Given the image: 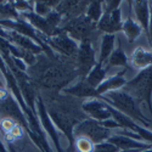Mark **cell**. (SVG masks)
<instances>
[{"mask_svg":"<svg viewBox=\"0 0 152 152\" xmlns=\"http://www.w3.org/2000/svg\"><path fill=\"white\" fill-rule=\"evenodd\" d=\"M28 77L40 93H61L67 85L78 78L75 62L56 54L49 57L45 54L37 56V62L27 68Z\"/></svg>","mask_w":152,"mask_h":152,"instance_id":"6da1fadb","label":"cell"},{"mask_svg":"<svg viewBox=\"0 0 152 152\" xmlns=\"http://www.w3.org/2000/svg\"><path fill=\"white\" fill-rule=\"evenodd\" d=\"M0 118H10L12 121H15L16 123H18L24 129L26 134H28L29 139L35 144V146L42 152H44L39 137L31 130L28 119L26 115H24L23 110L21 108L15 96L7 90V88L5 85L0 86Z\"/></svg>","mask_w":152,"mask_h":152,"instance_id":"7a4b0ae2","label":"cell"},{"mask_svg":"<svg viewBox=\"0 0 152 152\" xmlns=\"http://www.w3.org/2000/svg\"><path fill=\"white\" fill-rule=\"evenodd\" d=\"M97 100H101V101H104V102L108 104L110 106L115 107L119 112L124 113L125 116L132 118L134 122H137V123L145 125V128L150 126V124H151V121L141 112L137 101L130 94L125 93L123 89L107 93L102 96H100Z\"/></svg>","mask_w":152,"mask_h":152,"instance_id":"3957f363","label":"cell"},{"mask_svg":"<svg viewBox=\"0 0 152 152\" xmlns=\"http://www.w3.org/2000/svg\"><path fill=\"white\" fill-rule=\"evenodd\" d=\"M123 90L130 94L139 105L145 104L152 115V66L140 71L133 79L126 82Z\"/></svg>","mask_w":152,"mask_h":152,"instance_id":"277c9868","label":"cell"},{"mask_svg":"<svg viewBox=\"0 0 152 152\" xmlns=\"http://www.w3.org/2000/svg\"><path fill=\"white\" fill-rule=\"evenodd\" d=\"M95 22H93L86 15H82L77 18H73L61 26V31L69 35L77 43L85 40L94 42L99 37V31Z\"/></svg>","mask_w":152,"mask_h":152,"instance_id":"5b68a950","label":"cell"},{"mask_svg":"<svg viewBox=\"0 0 152 152\" xmlns=\"http://www.w3.org/2000/svg\"><path fill=\"white\" fill-rule=\"evenodd\" d=\"M73 135L74 137H77V136L88 137L95 145H99L101 142H105L108 140V137L111 136V130L106 129L101 124V122H97L91 118H86L79 124L75 125Z\"/></svg>","mask_w":152,"mask_h":152,"instance_id":"8992f818","label":"cell"},{"mask_svg":"<svg viewBox=\"0 0 152 152\" xmlns=\"http://www.w3.org/2000/svg\"><path fill=\"white\" fill-rule=\"evenodd\" d=\"M39 37L55 54H58V55L65 56L67 58L74 60L75 55L78 53L79 43L73 40L65 32H61L56 37H51V38H48V37L43 35L42 33H39Z\"/></svg>","mask_w":152,"mask_h":152,"instance_id":"52a82bcc","label":"cell"},{"mask_svg":"<svg viewBox=\"0 0 152 152\" xmlns=\"http://www.w3.org/2000/svg\"><path fill=\"white\" fill-rule=\"evenodd\" d=\"M74 62H75V68H77L78 72V78L79 79L86 78V75L91 72V69L97 63L93 42L85 40L79 43L78 53L74 57Z\"/></svg>","mask_w":152,"mask_h":152,"instance_id":"ba28073f","label":"cell"},{"mask_svg":"<svg viewBox=\"0 0 152 152\" xmlns=\"http://www.w3.org/2000/svg\"><path fill=\"white\" fill-rule=\"evenodd\" d=\"M37 116L39 118V122L43 126V129L45 132V134H48V136L51 139L55 147H56V151L57 152H65L61 147V144H60V137H58V134H57V129L56 126L54 125L53 121L50 119L49 115H48V111H46V107H45V104L43 101V97L40 96V93H38V100H37Z\"/></svg>","mask_w":152,"mask_h":152,"instance_id":"9c48e42d","label":"cell"},{"mask_svg":"<svg viewBox=\"0 0 152 152\" xmlns=\"http://www.w3.org/2000/svg\"><path fill=\"white\" fill-rule=\"evenodd\" d=\"M90 1H60L57 7L55 9L62 16L63 23H66L73 18H77L82 15L86 14V9L89 6Z\"/></svg>","mask_w":152,"mask_h":152,"instance_id":"30bf717a","label":"cell"},{"mask_svg":"<svg viewBox=\"0 0 152 152\" xmlns=\"http://www.w3.org/2000/svg\"><path fill=\"white\" fill-rule=\"evenodd\" d=\"M96 27L99 33H104V34H115L117 32H121L123 27L121 9H117L110 12V14H105L104 12V15L97 22Z\"/></svg>","mask_w":152,"mask_h":152,"instance_id":"8fae6325","label":"cell"},{"mask_svg":"<svg viewBox=\"0 0 152 152\" xmlns=\"http://www.w3.org/2000/svg\"><path fill=\"white\" fill-rule=\"evenodd\" d=\"M20 17L23 20H27L28 23L33 28H35L39 33H42L43 35L51 38V37H56L57 34H60L62 31L61 28H54L49 24V22L46 21L45 17H42L39 15H37L34 11H28V12H22L20 14Z\"/></svg>","mask_w":152,"mask_h":152,"instance_id":"7c38bea8","label":"cell"},{"mask_svg":"<svg viewBox=\"0 0 152 152\" xmlns=\"http://www.w3.org/2000/svg\"><path fill=\"white\" fill-rule=\"evenodd\" d=\"M82 110L89 118L95 119L97 122H102L112 118L111 113L106 108V104L97 99H90L88 101H84L82 105Z\"/></svg>","mask_w":152,"mask_h":152,"instance_id":"4fadbf2b","label":"cell"},{"mask_svg":"<svg viewBox=\"0 0 152 152\" xmlns=\"http://www.w3.org/2000/svg\"><path fill=\"white\" fill-rule=\"evenodd\" d=\"M61 93L74 96L77 99H82V100H85V99H99L100 97L97 95V93H96V89L88 84L85 78L84 79H79L77 82V84H74L72 86L65 88Z\"/></svg>","mask_w":152,"mask_h":152,"instance_id":"5bb4252c","label":"cell"},{"mask_svg":"<svg viewBox=\"0 0 152 152\" xmlns=\"http://www.w3.org/2000/svg\"><path fill=\"white\" fill-rule=\"evenodd\" d=\"M126 69L121 71L119 73L115 74V75H111V77H107L102 83L100 84V86L96 89V93L99 96H102L107 93L111 91H117V90H122L123 88L126 84V80L124 78V74H125Z\"/></svg>","mask_w":152,"mask_h":152,"instance_id":"9a60e30c","label":"cell"},{"mask_svg":"<svg viewBox=\"0 0 152 152\" xmlns=\"http://www.w3.org/2000/svg\"><path fill=\"white\" fill-rule=\"evenodd\" d=\"M129 63L133 68L142 71L150 66H152V53L151 50H146L142 46H137L134 49L129 57Z\"/></svg>","mask_w":152,"mask_h":152,"instance_id":"2e32d148","label":"cell"},{"mask_svg":"<svg viewBox=\"0 0 152 152\" xmlns=\"http://www.w3.org/2000/svg\"><path fill=\"white\" fill-rule=\"evenodd\" d=\"M132 7L136 17V22L140 24L142 31L148 35V27H150V1H132Z\"/></svg>","mask_w":152,"mask_h":152,"instance_id":"e0dca14e","label":"cell"},{"mask_svg":"<svg viewBox=\"0 0 152 152\" xmlns=\"http://www.w3.org/2000/svg\"><path fill=\"white\" fill-rule=\"evenodd\" d=\"M108 142L113 144L115 146H117L119 150H130V148H140V150H148L152 148L151 145L142 142V141H137L134 139L125 136V135H121V134H115L111 135L108 137Z\"/></svg>","mask_w":152,"mask_h":152,"instance_id":"ac0fdd59","label":"cell"},{"mask_svg":"<svg viewBox=\"0 0 152 152\" xmlns=\"http://www.w3.org/2000/svg\"><path fill=\"white\" fill-rule=\"evenodd\" d=\"M106 69L108 71L111 67H124V69L129 68V58L126 57L124 50L122 49V43H118V46L113 50V53L111 54L110 58L107 60L106 65H105Z\"/></svg>","mask_w":152,"mask_h":152,"instance_id":"d6986e66","label":"cell"},{"mask_svg":"<svg viewBox=\"0 0 152 152\" xmlns=\"http://www.w3.org/2000/svg\"><path fill=\"white\" fill-rule=\"evenodd\" d=\"M115 42H116V35L115 34H104L101 38V46H100V57L97 60L101 65H106L107 60L110 58L111 54L115 50Z\"/></svg>","mask_w":152,"mask_h":152,"instance_id":"ffe728a7","label":"cell"},{"mask_svg":"<svg viewBox=\"0 0 152 152\" xmlns=\"http://www.w3.org/2000/svg\"><path fill=\"white\" fill-rule=\"evenodd\" d=\"M122 32L124 33L126 40H128L129 44H133L139 37H140L142 28L140 27L135 20H133V17L129 15L126 17V20L123 22V27H122Z\"/></svg>","mask_w":152,"mask_h":152,"instance_id":"44dd1931","label":"cell"},{"mask_svg":"<svg viewBox=\"0 0 152 152\" xmlns=\"http://www.w3.org/2000/svg\"><path fill=\"white\" fill-rule=\"evenodd\" d=\"M106 104V102H105ZM106 108L108 110V112L111 113V117L112 119H115L119 126H121V129H124V130H130V132H134L135 129V126H136V122H134L132 118H129L128 116H125L124 113L119 112L118 110H116L115 107H112L110 106L108 104H106Z\"/></svg>","mask_w":152,"mask_h":152,"instance_id":"7402d4cb","label":"cell"},{"mask_svg":"<svg viewBox=\"0 0 152 152\" xmlns=\"http://www.w3.org/2000/svg\"><path fill=\"white\" fill-rule=\"evenodd\" d=\"M106 74H107L106 67L97 62L95 65V67L91 69V72L86 75L85 80H86V83L89 84L90 86L97 89V88L100 86V84L106 79Z\"/></svg>","mask_w":152,"mask_h":152,"instance_id":"603a6c76","label":"cell"},{"mask_svg":"<svg viewBox=\"0 0 152 152\" xmlns=\"http://www.w3.org/2000/svg\"><path fill=\"white\" fill-rule=\"evenodd\" d=\"M60 4L58 0H39L34 1V12L42 17H46L53 10L57 7Z\"/></svg>","mask_w":152,"mask_h":152,"instance_id":"cb8c5ba5","label":"cell"},{"mask_svg":"<svg viewBox=\"0 0 152 152\" xmlns=\"http://www.w3.org/2000/svg\"><path fill=\"white\" fill-rule=\"evenodd\" d=\"M73 151L78 152H94L95 151V144L90 141L88 137L84 136H77L74 137L73 142Z\"/></svg>","mask_w":152,"mask_h":152,"instance_id":"d4e9b609","label":"cell"},{"mask_svg":"<svg viewBox=\"0 0 152 152\" xmlns=\"http://www.w3.org/2000/svg\"><path fill=\"white\" fill-rule=\"evenodd\" d=\"M88 17H89L93 22L97 23L101 17L104 15V9H102V1H90L89 6L86 9V14Z\"/></svg>","mask_w":152,"mask_h":152,"instance_id":"484cf974","label":"cell"},{"mask_svg":"<svg viewBox=\"0 0 152 152\" xmlns=\"http://www.w3.org/2000/svg\"><path fill=\"white\" fill-rule=\"evenodd\" d=\"M134 133H136L139 136H140V139L144 142H146V144L152 146V132L151 130H148L146 128H142L141 125L136 124L135 129H134Z\"/></svg>","mask_w":152,"mask_h":152,"instance_id":"4316f807","label":"cell"},{"mask_svg":"<svg viewBox=\"0 0 152 152\" xmlns=\"http://www.w3.org/2000/svg\"><path fill=\"white\" fill-rule=\"evenodd\" d=\"M12 5L16 9L18 14L22 12L34 11V1H24V0H18V1H12Z\"/></svg>","mask_w":152,"mask_h":152,"instance_id":"83f0119b","label":"cell"},{"mask_svg":"<svg viewBox=\"0 0 152 152\" xmlns=\"http://www.w3.org/2000/svg\"><path fill=\"white\" fill-rule=\"evenodd\" d=\"M45 18H46V21L49 22V24L51 27H54V28H61V23L63 22V20H62V16L58 14L56 10H53Z\"/></svg>","mask_w":152,"mask_h":152,"instance_id":"f1b7e54d","label":"cell"},{"mask_svg":"<svg viewBox=\"0 0 152 152\" xmlns=\"http://www.w3.org/2000/svg\"><path fill=\"white\" fill-rule=\"evenodd\" d=\"M121 150L115 146L113 144L105 141V142H101L99 145H95V151L94 152H119Z\"/></svg>","mask_w":152,"mask_h":152,"instance_id":"f546056e","label":"cell"},{"mask_svg":"<svg viewBox=\"0 0 152 152\" xmlns=\"http://www.w3.org/2000/svg\"><path fill=\"white\" fill-rule=\"evenodd\" d=\"M121 4H122V1H119V0H112V1H102L104 12H105V14H110V12L119 9Z\"/></svg>","mask_w":152,"mask_h":152,"instance_id":"4dcf8cb0","label":"cell"},{"mask_svg":"<svg viewBox=\"0 0 152 152\" xmlns=\"http://www.w3.org/2000/svg\"><path fill=\"white\" fill-rule=\"evenodd\" d=\"M101 124H102L105 128L108 129V130H111V129H121L119 124H118L115 119H112V118L106 119V121H102V122H101Z\"/></svg>","mask_w":152,"mask_h":152,"instance_id":"1f68e13d","label":"cell"},{"mask_svg":"<svg viewBox=\"0 0 152 152\" xmlns=\"http://www.w3.org/2000/svg\"><path fill=\"white\" fill-rule=\"evenodd\" d=\"M150 12H151V17H150V27H148V42H150V46H151V53H152V6L150 5Z\"/></svg>","mask_w":152,"mask_h":152,"instance_id":"d6a6232c","label":"cell"},{"mask_svg":"<svg viewBox=\"0 0 152 152\" xmlns=\"http://www.w3.org/2000/svg\"><path fill=\"white\" fill-rule=\"evenodd\" d=\"M0 152H7V146L4 144L1 139H0Z\"/></svg>","mask_w":152,"mask_h":152,"instance_id":"836d02e7","label":"cell"},{"mask_svg":"<svg viewBox=\"0 0 152 152\" xmlns=\"http://www.w3.org/2000/svg\"><path fill=\"white\" fill-rule=\"evenodd\" d=\"M144 150L140 148H130V150H121L119 152H142Z\"/></svg>","mask_w":152,"mask_h":152,"instance_id":"e575fe53","label":"cell"},{"mask_svg":"<svg viewBox=\"0 0 152 152\" xmlns=\"http://www.w3.org/2000/svg\"><path fill=\"white\" fill-rule=\"evenodd\" d=\"M7 152H18V151L14 147V145H7Z\"/></svg>","mask_w":152,"mask_h":152,"instance_id":"d590c367","label":"cell"},{"mask_svg":"<svg viewBox=\"0 0 152 152\" xmlns=\"http://www.w3.org/2000/svg\"><path fill=\"white\" fill-rule=\"evenodd\" d=\"M65 152H72V150L69 147H67V148H65Z\"/></svg>","mask_w":152,"mask_h":152,"instance_id":"8d00e7d4","label":"cell"},{"mask_svg":"<svg viewBox=\"0 0 152 152\" xmlns=\"http://www.w3.org/2000/svg\"><path fill=\"white\" fill-rule=\"evenodd\" d=\"M150 5H151V6H152V1H150Z\"/></svg>","mask_w":152,"mask_h":152,"instance_id":"74e56055","label":"cell"}]
</instances>
